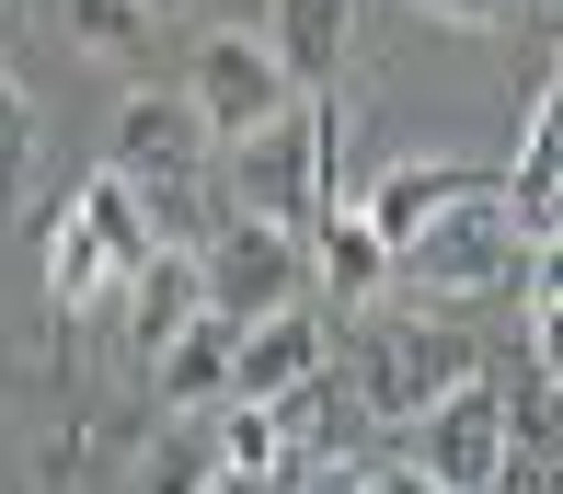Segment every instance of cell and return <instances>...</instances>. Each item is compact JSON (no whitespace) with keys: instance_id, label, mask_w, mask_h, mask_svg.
I'll use <instances>...</instances> for the list:
<instances>
[{"instance_id":"6da1fadb","label":"cell","mask_w":563,"mask_h":494,"mask_svg":"<svg viewBox=\"0 0 563 494\" xmlns=\"http://www.w3.org/2000/svg\"><path fill=\"white\" fill-rule=\"evenodd\" d=\"M541 253H552V242H529V230L506 219L495 173H483V185H460L438 219L391 253V276H402V288H438V299H495V288H518Z\"/></svg>"},{"instance_id":"7a4b0ae2","label":"cell","mask_w":563,"mask_h":494,"mask_svg":"<svg viewBox=\"0 0 563 494\" xmlns=\"http://www.w3.org/2000/svg\"><path fill=\"white\" fill-rule=\"evenodd\" d=\"M150 253H162V242H150L139 196H126L115 173H92L81 196H58V219H46V299H58V322H92Z\"/></svg>"},{"instance_id":"3957f363","label":"cell","mask_w":563,"mask_h":494,"mask_svg":"<svg viewBox=\"0 0 563 494\" xmlns=\"http://www.w3.org/2000/svg\"><path fill=\"white\" fill-rule=\"evenodd\" d=\"M449 380H472V345H460L438 310H368L345 333V403L368 426H415Z\"/></svg>"},{"instance_id":"277c9868","label":"cell","mask_w":563,"mask_h":494,"mask_svg":"<svg viewBox=\"0 0 563 494\" xmlns=\"http://www.w3.org/2000/svg\"><path fill=\"white\" fill-rule=\"evenodd\" d=\"M219 196H230V207H253V219H288V230H311L322 207H334V139H322V103H288L276 127L230 139Z\"/></svg>"},{"instance_id":"5b68a950","label":"cell","mask_w":563,"mask_h":494,"mask_svg":"<svg viewBox=\"0 0 563 494\" xmlns=\"http://www.w3.org/2000/svg\"><path fill=\"white\" fill-rule=\"evenodd\" d=\"M196 299H208L219 322H265V310L311 299V242H299L288 219H253V207H230L208 242H196Z\"/></svg>"},{"instance_id":"8992f818","label":"cell","mask_w":563,"mask_h":494,"mask_svg":"<svg viewBox=\"0 0 563 494\" xmlns=\"http://www.w3.org/2000/svg\"><path fill=\"white\" fill-rule=\"evenodd\" d=\"M196 103V127L230 150V139H253V127H276L299 103V81L276 69V46L265 35H196V58H185V81H173Z\"/></svg>"},{"instance_id":"52a82bcc","label":"cell","mask_w":563,"mask_h":494,"mask_svg":"<svg viewBox=\"0 0 563 494\" xmlns=\"http://www.w3.org/2000/svg\"><path fill=\"white\" fill-rule=\"evenodd\" d=\"M495 449H506V392L483 369L449 380V392L415 414V472L438 494H483V483H495Z\"/></svg>"},{"instance_id":"ba28073f","label":"cell","mask_w":563,"mask_h":494,"mask_svg":"<svg viewBox=\"0 0 563 494\" xmlns=\"http://www.w3.org/2000/svg\"><path fill=\"white\" fill-rule=\"evenodd\" d=\"M311 369H334V333L311 322V299H288V310H265V322L230 333V403H276Z\"/></svg>"},{"instance_id":"9c48e42d","label":"cell","mask_w":563,"mask_h":494,"mask_svg":"<svg viewBox=\"0 0 563 494\" xmlns=\"http://www.w3.org/2000/svg\"><path fill=\"white\" fill-rule=\"evenodd\" d=\"M104 310H115V322H126V369L150 380V356H162L173 333H185L196 310H208V299H196V253H150V265L126 276V288H115Z\"/></svg>"},{"instance_id":"30bf717a","label":"cell","mask_w":563,"mask_h":494,"mask_svg":"<svg viewBox=\"0 0 563 494\" xmlns=\"http://www.w3.org/2000/svg\"><path fill=\"white\" fill-rule=\"evenodd\" d=\"M495 196H506V219H518L529 242H552V219H563V150H552V81H529V103H518V150H506Z\"/></svg>"},{"instance_id":"8fae6325","label":"cell","mask_w":563,"mask_h":494,"mask_svg":"<svg viewBox=\"0 0 563 494\" xmlns=\"http://www.w3.org/2000/svg\"><path fill=\"white\" fill-rule=\"evenodd\" d=\"M460 185H483V173H460V162H379V173H368V196H356V219L379 230V253H402V242H415V230L438 219Z\"/></svg>"},{"instance_id":"7c38bea8","label":"cell","mask_w":563,"mask_h":494,"mask_svg":"<svg viewBox=\"0 0 563 494\" xmlns=\"http://www.w3.org/2000/svg\"><path fill=\"white\" fill-rule=\"evenodd\" d=\"M230 333H242V322H219V310H196V322L173 333L162 356H150V380H162V403H185V414H219V403H230Z\"/></svg>"},{"instance_id":"4fadbf2b","label":"cell","mask_w":563,"mask_h":494,"mask_svg":"<svg viewBox=\"0 0 563 494\" xmlns=\"http://www.w3.org/2000/svg\"><path fill=\"white\" fill-rule=\"evenodd\" d=\"M345 35H356V0H276V69L288 81H345Z\"/></svg>"},{"instance_id":"5bb4252c","label":"cell","mask_w":563,"mask_h":494,"mask_svg":"<svg viewBox=\"0 0 563 494\" xmlns=\"http://www.w3.org/2000/svg\"><path fill=\"white\" fill-rule=\"evenodd\" d=\"M299 242H311V276H322V288H345V299L391 288V253H379V230L356 219V207H322V219L299 230Z\"/></svg>"},{"instance_id":"9a60e30c","label":"cell","mask_w":563,"mask_h":494,"mask_svg":"<svg viewBox=\"0 0 563 494\" xmlns=\"http://www.w3.org/2000/svg\"><path fill=\"white\" fill-rule=\"evenodd\" d=\"M219 472H230V460H219V426L173 403V426L150 437V460H139V494H208Z\"/></svg>"},{"instance_id":"2e32d148","label":"cell","mask_w":563,"mask_h":494,"mask_svg":"<svg viewBox=\"0 0 563 494\" xmlns=\"http://www.w3.org/2000/svg\"><path fill=\"white\" fill-rule=\"evenodd\" d=\"M23 185H35V103L23 81H0V230L23 219Z\"/></svg>"},{"instance_id":"e0dca14e","label":"cell","mask_w":563,"mask_h":494,"mask_svg":"<svg viewBox=\"0 0 563 494\" xmlns=\"http://www.w3.org/2000/svg\"><path fill=\"white\" fill-rule=\"evenodd\" d=\"M69 35H81L92 58H126V46L150 35V0H69Z\"/></svg>"},{"instance_id":"ac0fdd59","label":"cell","mask_w":563,"mask_h":494,"mask_svg":"<svg viewBox=\"0 0 563 494\" xmlns=\"http://www.w3.org/2000/svg\"><path fill=\"white\" fill-rule=\"evenodd\" d=\"M415 12H438L449 35H483V23H506V0H415Z\"/></svg>"},{"instance_id":"d6986e66","label":"cell","mask_w":563,"mask_h":494,"mask_svg":"<svg viewBox=\"0 0 563 494\" xmlns=\"http://www.w3.org/2000/svg\"><path fill=\"white\" fill-rule=\"evenodd\" d=\"M345 494H438V483H426V472H356Z\"/></svg>"},{"instance_id":"ffe728a7","label":"cell","mask_w":563,"mask_h":494,"mask_svg":"<svg viewBox=\"0 0 563 494\" xmlns=\"http://www.w3.org/2000/svg\"><path fill=\"white\" fill-rule=\"evenodd\" d=\"M529 12H552V0H529Z\"/></svg>"},{"instance_id":"44dd1931","label":"cell","mask_w":563,"mask_h":494,"mask_svg":"<svg viewBox=\"0 0 563 494\" xmlns=\"http://www.w3.org/2000/svg\"><path fill=\"white\" fill-rule=\"evenodd\" d=\"M150 12H173V0H150Z\"/></svg>"}]
</instances>
